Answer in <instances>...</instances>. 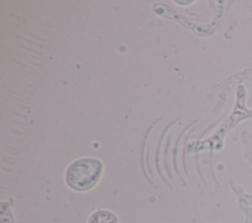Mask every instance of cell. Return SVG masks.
Wrapping results in <instances>:
<instances>
[{
    "instance_id": "obj_1",
    "label": "cell",
    "mask_w": 252,
    "mask_h": 223,
    "mask_svg": "<svg viewBox=\"0 0 252 223\" xmlns=\"http://www.w3.org/2000/svg\"><path fill=\"white\" fill-rule=\"evenodd\" d=\"M102 164L94 158H80L70 164L66 171V182L75 191L85 192L98 181Z\"/></svg>"
},
{
    "instance_id": "obj_2",
    "label": "cell",
    "mask_w": 252,
    "mask_h": 223,
    "mask_svg": "<svg viewBox=\"0 0 252 223\" xmlns=\"http://www.w3.org/2000/svg\"><path fill=\"white\" fill-rule=\"evenodd\" d=\"M88 223H118V220L112 212L107 210H98L91 215Z\"/></svg>"
}]
</instances>
